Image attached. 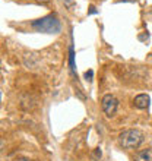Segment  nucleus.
Segmentation results:
<instances>
[{
	"label": "nucleus",
	"instance_id": "f257e3e1",
	"mask_svg": "<svg viewBox=\"0 0 152 161\" xmlns=\"http://www.w3.org/2000/svg\"><path fill=\"white\" fill-rule=\"evenodd\" d=\"M31 26L38 32H46V34H59L62 31V24L56 15H47L37 21H32Z\"/></svg>",
	"mask_w": 152,
	"mask_h": 161
},
{
	"label": "nucleus",
	"instance_id": "f03ea898",
	"mask_svg": "<svg viewBox=\"0 0 152 161\" xmlns=\"http://www.w3.org/2000/svg\"><path fill=\"white\" fill-rule=\"evenodd\" d=\"M144 133L138 129H127L118 135V144L124 149H136L144 142Z\"/></svg>",
	"mask_w": 152,
	"mask_h": 161
},
{
	"label": "nucleus",
	"instance_id": "7ed1b4c3",
	"mask_svg": "<svg viewBox=\"0 0 152 161\" xmlns=\"http://www.w3.org/2000/svg\"><path fill=\"white\" fill-rule=\"evenodd\" d=\"M101 107L107 117H113L118 108V100L114 97L113 94H106L101 98Z\"/></svg>",
	"mask_w": 152,
	"mask_h": 161
},
{
	"label": "nucleus",
	"instance_id": "20e7f679",
	"mask_svg": "<svg viewBox=\"0 0 152 161\" xmlns=\"http://www.w3.org/2000/svg\"><path fill=\"white\" fill-rule=\"evenodd\" d=\"M149 104H151V98H149L148 94H139V95H136L135 100H133V106H135L136 108H139V110L148 108Z\"/></svg>",
	"mask_w": 152,
	"mask_h": 161
},
{
	"label": "nucleus",
	"instance_id": "39448f33",
	"mask_svg": "<svg viewBox=\"0 0 152 161\" xmlns=\"http://www.w3.org/2000/svg\"><path fill=\"white\" fill-rule=\"evenodd\" d=\"M135 161H152V148L140 149L135 154Z\"/></svg>",
	"mask_w": 152,
	"mask_h": 161
},
{
	"label": "nucleus",
	"instance_id": "423d86ee",
	"mask_svg": "<svg viewBox=\"0 0 152 161\" xmlns=\"http://www.w3.org/2000/svg\"><path fill=\"white\" fill-rule=\"evenodd\" d=\"M69 64H70V70L75 73V50H73V47L69 48Z\"/></svg>",
	"mask_w": 152,
	"mask_h": 161
},
{
	"label": "nucleus",
	"instance_id": "0eeeda50",
	"mask_svg": "<svg viewBox=\"0 0 152 161\" xmlns=\"http://www.w3.org/2000/svg\"><path fill=\"white\" fill-rule=\"evenodd\" d=\"M92 76H94V72H92V70H88V72H85V79L92 80Z\"/></svg>",
	"mask_w": 152,
	"mask_h": 161
},
{
	"label": "nucleus",
	"instance_id": "6e6552de",
	"mask_svg": "<svg viewBox=\"0 0 152 161\" xmlns=\"http://www.w3.org/2000/svg\"><path fill=\"white\" fill-rule=\"evenodd\" d=\"M94 155H95L97 158H101V149L97 148V149H95V153H94Z\"/></svg>",
	"mask_w": 152,
	"mask_h": 161
},
{
	"label": "nucleus",
	"instance_id": "1a4fd4ad",
	"mask_svg": "<svg viewBox=\"0 0 152 161\" xmlns=\"http://www.w3.org/2000/svg\"><path fill=\"white\" fill-rule=\"evenodd\" d=\"M15 161H32V160H30V158H18Z\"/></svg>",
	"mask_w": 152,
	"mask_h": 161
},
{
	"label": "nucleus",
	"instance_id": "9d476101",
	"mask_svg": "<svg viewBox=\"0 0 152 161\" xmlns=\"http://www.w3.org/2000/svg\"><path fill=\"white\" fill-rule=\"evenodd\" d=\"M37 2H40V3H42V4H46V3H48L50 0H37Z\"/></svg>",
	"mask_w": 152,
	"mask_h": 161
}]
</instances>
